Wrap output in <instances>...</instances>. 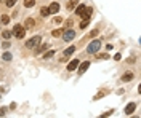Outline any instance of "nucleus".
Listing matches in <instances>:
<instances>
[{
	"instance_id": "obj_24",
	"label": "nucleus",
	"mask_w": 141,
	"mask_h": 118,
	"mask_svg": "<svg viewBox=\"0 0 141 118\" xmlns=\"http://www.w3.org/2000/svg\"><path fill=\"white\" fill-rule=\"evenodd\" d=\"M5 2H7V7H13V5L18 2V0H5Z\"/></svg>"
},
{
	"instance_id": "obj_20",
	"label": "nucleus",
	"mask_w": 141,
	"mask_h": 118,
	"mask_svg": "<svg viewBox=\"0 0 141 118\" xmlns=\"http://www.w3.org/2000/svg\"><path fill=\"white\" fill-rule=\"evenodd\" d=\"M53 54H55V51H47L43 54V59H50V57H53Z\"/></svg>"
},
{
	"instance_id": "obj_14",
	"label": "nucleus",
	"mask_w": 141,
	"mask_h": 118,
	"mask_svg": "<svg viewBox=\"0 0 141 118\" xmlns=\"http://www.w3.org/2000/svg\"><path fill=\"white\" fill-rule=\"evenodd\" d=\"M132 78H133V73H130V72H127L124 77H122V82H130L132 80Z\"/></svg>"
},
{
	"instance_id": "obj_15",
	"label": "nucleus",
	"mask_w": 141,
	"mask_h": 118,
	"mask_svg": "<svg viewBox=\"0 0 141 118\" xmlns=\"http://www.w3.org/2000/svg\"><path fill=\"white\" fill-rule=\"evenodd\" d=\"M63 34H64V30H63V29H56V30H53V34H51V35H53V37H61Z\"/></svg>"
},
{
	"instance_id": "obj_31",
	"label": "nucleus",
	"mask_w": 141,
	"mask_h": 118,
	"mask_svg": "<svg viewBox=\"0 0 141 118\" xmlns=\"http://www.w3.org/2000/svg\"><path fill=\"white\" fill-rule=\"evenodd\" d=\"M0 2H5V0H0Z\"/></svg>"
},
{
	"instance_id": "obj_26",
	"label": "nucleus",
	"mask_w": 141,
	"mask_h": 118,
	"mask_svg": "<svg viewBox=\"0 0 141 118\" xmlns=\"http://www.w3.org/2000/svg\"><path fill=\"white\" fill-rule=\"evenodd\" d=\"M2 35H3V38H7V40H8V38L11 37V32H8V30H5V32H3Z\"/></svg>"
},
{
	"instance_id": "obj_23",
	"label": "nucleus",
	"mask_w": 141,
	"mask_h": 118,
	"mask_svg": "<svg viewBox=\"0 0 141 118\" xmlns=\"http://www.w3.org/2000/svg\"><path fill=\"white\" fill-rule=\"evenodd\" d=\"M47 48H50V46H48V45H43V46H38V50H37V53H43V51H45Z\"/></svg>"
},
{
	"instance_id": "obj_8",
	"label": "nucleus",
	"mask_w": 141,
	"mask_h": 118,
	"mask_svg": "<svg viewBox=\"0 0 141 118\" xmlns=\"http://www.w3.org/2000/svg\"><path fill=\"white\" fill-rule=\"evenodd\" d=\"M135 109H136V104H128L127 107H125V115H132L133 112H135Z\"/></svg>"
},
{
	"instance_id": "obj_21",
	"label": "nucleus",
	"mask_w": 141,
	"mask_h": 118,
	"mask_svg": "<svg viewBox=\"0 0 141 118\" xmlns=\"http://www.w3.org/2000/svg\"><path fill=\"white\" fill-rule=\"evenodd\" d=\"M106 94H108V91H106V89H104V91H99V93H98V94L95 96V99H99V97H101V96H106Z\"/></svg>"
},
{
	"instance_id": "obj_6",
	"label": "nucleus",
	"mask_w": 141,
	"mask_h": 118,
	"mask_svg": "<svg viewBox=\"0 0 141 118\" xmlns=\"http://www.w3.org/2000/svg\"><path fill=\"white\" fill-rule=\"evenodd\" d=\"M48 11L51 13V14H55V13H58L59 11V3H56V2H53L50 7H48Z\"/></svg>"
},
{
	"instance_id": "obj_13",
	"label": "nucleus",
	"mask_w": 141,
	"mask_h": 118,
	"mask_svg": "<svg viewBox=\"0 0 141 118\" xmlns=\"http://www.w3.org/2000/svg\"><path fill=\"white\" fill-rule=\"evenodd\" d=\"M77 3H79V0H71V2L67 3V10H74L77 7Z\"/></svg>"
},
{
	"instance_id": "obj_29",
	"label": "nucleus",
	"mask_w": 141,
	"mask_h": 118,
	"mask_svg": "<svg viewBox=\"0 0 141 118\" xmlns=\"http://www.w3.org/2000/svg\"><path fill=\"white\" fill-rule=\"evenodd\" d=\"M91 37H96L98 35V29H95V30H91V34H90Z\"/></svg>"
},
{
	"instance_id": "obj_25",
	"label": "nucleus",
	"mask_w": 141,
	"mask_h": 118,
	"mask_svg": "<svg viewBox=\"0 0 141 118\" xmlns=\"http://www.w3.org/2000/svg\"><path fill=\"white\" fill-rule=\"evenodd\" d=\"M87 26H88V19H84V21L80 23V27H82V29H85Z\"/></svg>"
},
{
	"instance_id": "obj_7",
	"label": "nucleus",
	"mask_w": 141,
	"mask_h": 118,
	"mask_svg": "<svg viewBox=\"0 0 141 118\" xmlns=\"http://www.w3.org/2000/svg\"><path fill=\"white\" fill-rule=\"evenodd\" d=\"M74 37H75V32H74V30H66V32H64V40H66V42H71Z\"/></svg>"
},
{
	"instance_id": "obj_22",
	"label": "nucleus",
	"mask_w": 141,
	"mask_h": 118,
	"mask_svg": "<svg viewBox=\"0 0 141 118\" xmlns=\"http://www.w3.org/2000/svg\"><path fill=\"white\" fill-rule=\"evenodd\" d=\"M2 57H3V61H11V54L10 53H5Z\"/></svg>"
},
{
	"instance_id": "obj_10",
	"label": "nucleus",
	"mask_w": 141,
	"mask_h": 118,
	"mask_svg": "<svg viewBox=\"0 0 141 118\" xmlns=\"http://www.w3.org/2000/svg\"><path fill=\"white\" fill-rule=\"evenodd\" d=\"M91 14H93V8H88V7H87V8H85V13H84L82 18H84V19H90Z\"/></svg>"
},
{
	"instance_id": "obj_1",
	"label": "nucleus",
	"mask_w": 141,
	"mask_h": 118,
	"mask_svg": "<svg viewBox=\"0 0 141 118\" xmlns=\"http://www.w3.org/2000/svg\"><path fill=\"white\" fill-rule=\"evenodd\" d=\"M99 48H101V42L99 40H95V42H91L90 45H88V48H87V51L90 53V54H93V53H96Z\"/></svg>"
},
{
	"instance_id": "obj_9",
	"label": "nucleus",
	"mask_w": 141,
	"mask_h": 118,
	"mask_svg": "<svg viewBox=\"0 0 141 118\" xmlns=\"http://www.w3.org/2000/svg\"><path fill=\"white\" fill-rule=\"evenodd\" d=\"M77 66H79V59H74V61H71V62H69L67 70H69V72H72V70H75V69H77Z\"/></svg>"
},
{
	"instance_id": "obj_19",
	"label": "nucleus",
	"mask_w": 141,
	"mask_h": 118,
	"mask_svg": "<svg viewBox=\"0 0 141 118\" xmlns=\"http://www.w3.org/2000/svg\"><path fill=\"white\" fill-rule=\"evenodd\" d=\"M35 0H24V7H34Z\"/></svg>"
},
{
	"instance_id": "obj_16",
	"label": "nucleus",
	"mask_w": 141,
	"mask_h": 118,
	"mask_svg": "<svg viewBox=\"0 0 141 118\" xmlns=\"http://www.w3.org/2000/svg\"><path fill=\"white\" fill-rule=\"evenodd\" d=\"M40 14H42V16H48V14H50L48 8H47V7H42V8H40Z\"/></svg>"
},
{
	"instance_id": "obj_12",
	"label": "nucleus",
	"mask_w": 141,
	"mask_h": 118,
	"mask_svg": "<svg viewBox=\"0 0 141 118\" xmlns=\"http://www.w3.org/2000/svg\"><path fill=\"white\" fill-rule=\"evenodd\" d=\"M24 27L26 29H32L34 27V19L32 18H29V19H26V21H24Z\"/></svg>"
},
{
	"instance_id": "obj_11",
	"label": "nucleus",
	"mask_w": 141,
	"mask_h": 118,
	"mask_svg": "<svg viewBox=\"0 0 141 118\" xmlns=\"http://www.w3.org/2000/svg\"><path fill=\"white\" fill-rule=\"evenodd\" d=\"M85 8H87L85 5H79V7L75 8V13H77L79 16H84V13H85Z\"/></svg>"
},
{
	"instance_id": "obj_5",
	"label": "nucleus",
	"mask_w": 141,
	"mask_h": 118,
	"mask_svg": "<svg viewBox=\"0 0 141 118\" xmlns=\"http://www.w3.org/2000/svg\"><path fill=\"white\" fill-rule=\"evenodd\" d=\"M77 67H79V75H82V73H85V70L90 67V62H88V61H85V62H82V64L77 66Z\"/></svg>"
},
{
	"instance_id": "obj_17",
	"label": "nucleus",
	"mask_w": 141,
	"mask_h": 118,
	"mask_svg": "<svg viewBox=\"0 0 141 118\" xmlns=\"http://www.w3.org/2000/svg\"><path fill=\"white\" fill-rule=\"evenodd\" d=\"M0 23H2V24H8V23H10V18H8L7 14H3L2 18H0Z\"/></svg>"
},
{
	"instance_id": "obj_3",
	"label": "nucleus",
	"mask_w": 141,
	"mask_h": 118,
	"mask_svg": "<svg viewBox=\"0 0 141 118\" xmlns=\"http://www.w3.org/2000/svg\"><path fill=\"white\" fill-rule=\"evenodd\" d=\"M38 43H40V35H35V37L31 38V40L26 42V48H35Z\"/></svg>"
},
{
	"instance_id": "obj_2",
	"label": "nucleus",
	"mask_w": 141,
	"mask_h": 118,
	"mask_svg": "<svg viewBox=\"0 0 141 118\" xmlns=\"http://www.w3.org/2000/svg\"><path fill=\"white\" fill-rule=\"evenodd\" d=\"M13 35H14L16 38H23V37L26 35V29H24L23 26H14V29H13Z\"/></svg>"
},
{
	"instance_id": "obj_18",
	"label": "nucleus",
	"mask_w": 141,
	"mask_h": 118,
	"mask_svg": "<svg viewBox=\"0 0 141 118\" xmlns=\"http://www.w3.org/2000/svg\"><path fill=\"white\" fill-rule=\"evenodd\" d=\"M96 57H98V59H108L109 54H108V53H99V54H96Z\"/></svg>"
},
{
	"instance_id": "obj_28",
	"label": "nucleus",
	"mask_w": 141,
	"mask_h": 118,
	"mask_svg": "<svg viewBox=\"0 0 141 118\" xmlns=\"http://www.w3.org/2000/svg\"><path fill=\"white\" fill-rule=\"evenodd\" d=\"M66 27H72V19H67L66 21Z\"/></svg>"
},
{
	"instance_id": "obj_4",
	"label": "nucleus",
	"mask_w": 141,
	"mask_h": 118,
	"mask_svg": "<svg viewBox=\"0 0 141 118\" xmlns=\"http://www.w3.org/2000/svg\"><path fill=\"white\" fill-rule=\"evenodd\" d=\"M74 51H75V46H69V48L64 51V54H63V57H61V61H63V62H66V59H67Z\"/></svg>"
},
{
	"instance_id": "obj_30",
	"label": "nucleus",
	"mask_w": 141,
	"mask_h": 118,
	"mask_svg": "<svg viewBox=\"0 0 141 118\" xmlns=\"http://www.w3.org/2000/svg\"><path fill=\"white\" fill-rule=\"evenodd\" d=\"M5 112H7V109H0V116H3V115H5Z\"/></svg>"
},
{
	"instance_id": "obj_27",
	"label": "nucleus",
	"mask_w": 141,
	"mask_h": 118,
	"mask_svg": "<svg viewBox=\"0 0 141 118\" xmlns=\"http://www.w3.org/2000/svg\"><path fill=\"white\" fill-rule=\"evenodd\" d=\"M53 23H55V24H61V23H63V19H61V18H55V21H53Z\"/></svg>"
}]
</instances>
